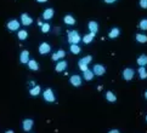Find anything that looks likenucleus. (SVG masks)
<instances>
[{
  "label": "nucleus",
  "instance_id": "nucleus-32",
  "mask_svg": "<svg viewBox=\"0 0 147 133\" xmlns=\"http://www.w3.org/2000/svg\"><path fill=\"white\" fill-rule=\"evenodd\" d=\"M103 1L106 3V4H113V3L117 1V0H103Z\"/></svg>",
  "mask_w": 147,
  "mask_h": 133
},
{
  "label": "nucleus",
  "instance_id": "nucleus-17",
  "mask_svg": "<svg viewBox=\"0 0 147 133\" xmlns=\"http://www.w3.org/2000/svg\"><path fill=\"white\" fill-rule=\"evenodd\" d=\"M88 27H89V29H90V31H92V33H97V30H98L97 22H95V21H90Z\"/></svg>",
  "mask_w": 147,
  "mask_h": 133
},
{
  "label": "nucleus",
  "instance_id": "nucleus-26",
  "mask_svg": "<svg viewBox=\"0 0 147 133\" xmlns=\"http://www.w3.org/2000/svg\"><path fill=\"white\" fill-rule=\"evenodd\" d=\"M91 61H92V57H91L90 55H89V56H85V57H83L82 59L79 61V63H83V64H86V65H88V64H89V63H90Z\"/></svg>",
  "mask_w": 147,
  "mask_h": 133
},
{
  "label": "nucleus",
  "instance_id": "nucleus-3",
  "mask_svg": "<svg viewBox=\"0 0 147 133\" xmlns=\"http://www.w3.org/2000/svg\"><path fill=\"white\" fill-rule=\"evenodd\" d=\"M43 97H44V99L46 100V102H49V103L55 102V94H54V92H52V90H51V88L45 90V92H44V94H43Z\"/></svg>",
  "mask_w": 147,
  "mask_h": 133
},
{
  "label": "nucleus",
  "instance_id": "nucleus-10",
  "mask_svg": "<svg viewBox=\"0 0 147 133\" xmlns=\"http://www.w3.org/2000/svg\"><path fill=\"white\" fill-rule=\"evenodd\" d=\"M20 61L22 64H26V63L29 62V51L27 50H23L21 52V56H20Z\"/></svg>",
  "mask_w": 147,
  "mask_h": 133
},
{
  "label": "nucleus",
  "instance_id": "nucleus-22",
  "mask_svg": "<svg viewBox=\"0 0 147 133\" xmlns=\"http://www.w3.org/2000/svg\"><path fill=\"white\" fill-rule=\"evenodd\" d=\"M17 36H18V39H20V40H26V39L28 38V33H27V30H24V29L18 30Z\"/></svg>",
  "mask_w": 147,
  "mask_h": 133
},
{
  "label": "nucleus",
  "instance_id": "nucleus-30",
  "mask_svg": "<svg viewBox=\"0 0 147 133\" xmlns=\"http://www.w3.org/2000/svg\"><path fill=\"white\" fill-rule=\"evenodd\" d=\"M78 65H79V69H80L82 72H85L86 69H88V65H86V64H83V63H79V62H78Z\"/></svg>",
  "mask_w": 147,
  "mask_h": 133
},
{
  "label": "nucleus",
  "instance_id": "nucleus-1",
  "mask_svg": "<svg viewBox=\"0 0 147 133\" xmlns=\"http://www.w3.org/2000/svg\"><path fill=\"white\" fill-rule=\"evenodd\" d=\"M80 40H82V38L77 30L68 31V42H69V44H78Z\"/></svg>",
  "mask_w": 147,
  "mask_h": 133
},
{
  "label": "nucleus",
  "instance_id": "nucleus-14",
  "mask_svg": "<svg viewBox=\"0 0 147 133\" xmlns=\"http://www.w3.org/2000/svg\"><path fill=\"white\" fill-rule=\"evenodd\" d=\"M66 68H67V62H66V61H61V62H59V63L56 64L55 70H56L57 73H61V72H63Z\"/></svg>",
  "mask_w": 147,
  "mask_h": 133
},
{
  "label": "nucleus",
  "instance_id": "nucleus-2",
  "mask_svg": "<svg viewBox=\"0 0 147 133\" xmlns=\"http://www.w3.org/2000/svg\"><path fill=\"white\" fill-rule=\"evenodd\" d=\"M134 75H135L134 69H131V68H125L124 70H123V79L127 80V81H130V80H133Z\"/></svg>",
  "mask_w": 147,
  "mask_h": 133
},
{
  "label": "nucleus",
  "instance_id": "nucleus-27",
  "mask_svg": "<svg viewBox=\"0 0 147 133\" xmlns=\"http://www.w3.org/2000/svg\"><path fill=\"white\" fill-rule=\"evenodd\" d=\"M136 40H138L139 42H142V44H145V42H147V35L136 34Z\"/></svg>",
  "mask_w": 147,
  "mask_h": 133
},
{
  "label": "nucleus",
  "instance_id": "nucleus-5",
  "mask_svg": "<svg viewBox=\"0 0 147 133\" xmlns=\"http://www.w3.org/2000/svg\"><path fill=\"white\" fill-rule=\"evenodd\" d=\"M51 51V46L48 44V42H41L39 46V53L40 55H46Z\"/></svg>",
  "mask_w": 147,
  "mask_h": 133
},
{
  "label": "nucleus",
  "instance_id": "nucleus-24",
  "mask_svg": "<svg viewBox=\"0 0 147 133\" xmlns=\"http://www.w3.org/2000/svg\"><path fill=\"white\" fill-rule=\"evenodd\" d=\"M71 52L74 55H78L80 52V47L78 46V44H71Z\"/></svg>",
  "mask_w": 147,
  "mask_h": 133
},
{
  "label": "nucleus",
  "instance_id": "nucleus-31",
  "mask_svg": "<svg viewBox=\"0 0 147 133\" xmlns=\"http://www.w3.org/2000/svg\"><path fill=\"white\" fill-rule=\"evenodd\" d=\"M140 6L142 9H147V0H140Z\"/></svg>",
  "mask_w": 147,
  "mask_h": 133
},
{
  "label": "nucleus",
  "instance_id": "nucleus-12",
  "mask_svg": "<svg viewBox=\"0 0 147 133\" xmlns=\"http://www.w3.org/2000/svg\"><path fill=\"white\" fill-rule=\"evenodd\" d=\"M65 56H66V52H65L63 50H59L56 53H54V55H52L51 59H52V61H59V59H61V58H65Z\"/></svg>",
  "mask_w": 147,
  "mask_h": 133
},
{
  "label": "nucleus",
  "instance_id": "nucleus-9",
  "mask_svg": "<svg viewBox=\"0 0 147 133\" xmlns=\"http://www.w3.org/2000/svg\"><path fill=\"white\" fill-rule=\"evenodd\" d=\"M21 21H22L23 25H30L33 23V18L30 17L29 15H27V13H22V15H21Z\"/></svg>",
  "mask_w": 147,
  "mask_h": 133
},
{
  "label": "nucleus",
  "instance_id": "nucleus-23",
  "mask_svg": "<svg viewBox=\"0 0 147 133\" xmlns=\"http://www.w3.org/2000/svg\"><path fill=\"white\" fill-rule=\"evenodd\" d=\"M40 86H38V85H36V86H34L33 88H30L29 90V94L30 96H33V97H34V96H38L39 93H40Z\"/></svg>",
  "mask_w": 147,
  "mask_h": 133
},
{
  "label": "nucleus",
  "instance_id": "nucleus-33",
  "mask_svg": "<svg viewBox=\"0 0 147 133\" xmlns=\"http://www.w3.org/2000/svg\"><path fill=\"white\" fill-rule=\"evenodd\" d=\"M36 1H38V3H46L48 0H36Z\"/></svg>",
  "mask_w": 147,
  "mask_h": 133
},
{
  "label": "nucleus",
  "instance_id": "nucleus-19",
  "mask_svg": "<svg viewBox=\"0 0 147 133\" xmlns=\"http://www.w3.org/2000/svg\"><path fill=\"white\" fill-rule=\"evenodd\" d=\"M138 64L140 67H145L147 64V56L146 55H141L139 58H138Z\"/></svg>",
  "mask_w": 147,
  "mask_h": 133
},
{
  "label": "nucleus",
  "instance_id": "nucleus-4",
  "mask_svg": "<svg viewBox=\"0 0 147 133\" xmlns=\"http://www.w3.org/2000/svg\"><path fill=\"white\" fill-rule=\"evenodd\" d=\"M94 74L97 76H102L105 73H106V68H105L102 64H95L94 65Z\"/></svg>",
  "mask_w": 147,
  "mask_h": 133
},
{
  "label": "nucleus",
  "instance_id": "nucleus-21",
  "mask_svg": "<svg viewBox=\"0 0 147 133\" xmlns=\"http://www.w3.org/2000/svg\"><path fill=\"white\" fill-rule=\"evenodd\" d=\"M106 99L108 100V102H115L117 100V97H115V94L112 92V91H107L106 92Z\"/></svg>",
  "mask_w": 147,
  "mask_h": 133
},
{
  "label": "nucleus",
  "instance_id": "nucleus-6",
  "mask_svg": "<svg viewBox=\"0 0 147 133\" xmlns=\"http://www.w3.org/2000/svg\"><path fill=\"white\" fill-rule=\"evenodd\" d=\"M33 125H34V121H33L32 119H26V120H23V122H22L23 130H24L26 132H29L30 130H32V128H33Z\"/></svg>",
  "mask_w": 147,
  "mask_h": 133
},
{
  "label": "nucleus",
  "instance_id": "nucleus-16",
  "mask_svg": "<svg viewBox=\"0 0 147 133\" xmlns=\"http://www.w3.org/2000/svg\"><path fill=\"white\" fill-rule=\"evenodd\" d=\"M28 64V68L30 69V70H38L39 69V64H38V62H36L35 59H29V62L27 63Z\"/></svg>",
  "mask_w": 147,
  "mask_h": 133
},
{
  "label": "nucleus",
  "instance_id": "nucleus-13",
  "mask_svg": "<svg viewBox=\"0 0 147 133\" xmlns=\"http://www.w3.org/2000/svg\"><path fill=\"white\" fill-rule=\"evenodd\" d=\"M95 35H96V33H92V31H90L89 34L84 35V38L82 40H83L84 44H90V42L94 40V38H95Z\"/></svg>",
  "mask_w": 147,
  "mask_h": 133
},
{
  "label": "nucleus",
  "instance_id": "nucleus-34",
  "mask_svg": "<svg viewBox=\"0 0 147 133\" xmlns=\"http://www.w3.org/2000/svg\"><path fill=\"white\" fill-rule=\"evenodd\" d=\"M118 132H119L118 130H112V131H111V133H118Z\"/></svg>",
  "mask_w": 147,
  "mask_h": 133
},
{
  "label": "nucleus",
  "instance_id": "nucleus-11",
  "mask_svg": "<svg viewBox=\"0 0 147 133\" xmlns=\"http://www.w3.org/2000/svg\"><path fill=\"white\" fill-rule=\"evenodd\" d=\"M54 15H55L54 9L49 7V9H46L45 11H44V13H43V18H44L45 21H49V19H51L52 17H54Z\"/></svg>",
  "mask_w": 147,
  "mask_h": 133
},
{
  "label": "nucleus",
  "instance_id": "nucleus-7",
  "mask_svg": "<svg viewBox=\"0 0 147 133\" xmlns=\"http://www.w3.org/2000/svg\"><path fill=\"white\" fill-rule=\"evenodd\" d=\"M7 29L11 30V31L20 29V22H18V21H16V19L9 21V22H7Z\"/></svg>",
  "mask_w": 147,
  "mask_h": 133
},
{
  "label": "nucleus",
  "instance_id": "nucleus-25",
  "mask_svg": "<svg viewBox=\"0 0 147 133\" xmlns=\"http://www.w3.org/2000/svg\"><path fill=\"white\" fill-rule=\"evenodd\" d=\"M139 75H140V78L142 79V80L147 79V72H146V69L144 67H140L139 68Z\"/></svg>",
  "mask_w": 147,
  "mask_h": 133
},
{
  "label": "nucleus",
  "instance_id": "nucleus-15",
  "mask_svg": "<svg viewBox=\"0 0 147 133\" xmlns=\"http://www.w3.org/2000/svg\"><path fill=\"white\" fill-rule=\"evenodd\" d=\"M94 72L92 70H90V69H86L85 72H83V78H84V80H86V81H90V80H92V78H94Z\"/></svg>",
  "mask_w": 147,
  "mask_h": 133
},
{
  "label": "nucleus",
  "instance_id": "nucleus-20",
  "mask_svg": "<svg viewBox=\"0 0 147 133\" xmlns=\"http://www.w3.org/2000/svg\"><path fill=\"white\" fill-rule=\"evenodd\" d=\"M119 34H120L119 28H113L111 31H109L108 36H109L111 39H115V38H118V36H119Z\"/></svg>",
  "mask_w": 147,
  "mask_h": 133
},
{
  "label": "nucleus",
  "instance_id": "nucleus-35",
  "mask_svg": "<svg viewBox=\"0 0 147 133\" xmlns=\"http://www.w3.org/2000/svg\"><path fill=\"white\" fill-rule=\"evenodd\" d=\"M145 98H146V99H147V91H146V92H145Z\"/></svg>",
  "mask_w": 147,
  "mask_h": 133
},
{
  "label": "nucleus",
  "instance_id": "nucleus-28",
  "mask_svg": "<svg viewBox=\"0 0 147 133\" xmlns=\"http://www.w3.org/2000/svg\"><path fill=\"white\" fill-rule=\"evenodd\" d=\"M41 31H43V33H49L50 31V24L49 23H44L43 25H41Z\"/></svg>",
  "mask_w": 147,
  "mask_h": 133
},
{
  "label": "nucleus",
  "instance_id": "nucleus-18",
  "mask_svg": "<svg viewBox=\"0 0 147 133\" xmlns=\"http://www.w3.org/2000/svg\"><path fill=\"white\" fill-rule=\"evenodd\" d=\"M63 21H65V23L68 24V25L76 24V19H74V17H73V16H71V15H66L65 18H63Z\"/></svg>",
  "mask_w": 147,
  "mask_h": 133
},
{
  "label": "nucleus",
  "instance_id": "nucleus-36",
  "mask_svg": "<svg viewBox=\"0 0 147 133\" xmlns=\"http://www.w3.org/2000/svg\"><path fill=\"white\" fill-rule=\"evenodd\" d=\"M146 121H147V115H146Z\"/></svg>",
  "mask_w": 147,
  "mask_h": 133
},
{
  "label": "nucleus",
  "instance_id": "nucleus-8",
  "mask_svg": "<svg viewBox=\"0 0 147 133\" xmlns=\"http://www.w3.org/2000/svg\"><path fill=\"white\" fill-rule=\"evenodd\" d=\"M69 82L74 87H79L80 85H82V76H79V75H73L69 79Z\"/></svg>",
  "mask_w": 147,
  "mask_h": 133
},
{
  "label": "nucleus",
  "instance_id": "nucleus-29",
  "mask_svg": "<svg viewBox=\"0 0 147 133\" xmlns=\"http://www.w3.org/2000/svg\"><path fill=\"white\" fill-rule=\"evenodd\" d=\"M140 28L142 29V30H147V18L142 19V21L140 22Z\"/></svg>",
  "mask_w": 147,
  "mask_h": 133
}]
</instances>
